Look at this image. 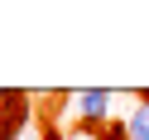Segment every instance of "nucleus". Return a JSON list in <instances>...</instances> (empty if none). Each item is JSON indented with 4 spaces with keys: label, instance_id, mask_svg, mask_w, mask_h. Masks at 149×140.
<instances>
[{
    "label": "nucleus",
    "instance_id": "obj_3",
    "mask_svg": "<svg viewBox=\"0 0 149 140\" xmlns=\"http://www.w3.org/2000/svg\"><path fill=\"white\" fill-rule=\"evenodd\" d=\"M101 140H130V126L116 121V126H101Z\"/></svg>",
    "mask_w": 149,
    "mask_h": 140
},
{
    "label": "nucleus",
    "instance_id": "obj_4",
    "mask_svg": "<svg viewBox=\"0 0 149 140\" xmlns=\"http://www.w3.org/2000/svg\"><path fill=\"white\" fill-rule=\"evenodd\" d=\"M135 116H139V121H144V126H149V106H144V111H135Z\"/></svg>",
    "mask_w": 149,
    "mask_h": 140
},
{
    "label": "nucleus",
    "instance_id": "obj_5",
    "mask_svg": "<svg viewBox=\"0 0 149 140\" xmlns=\"http://www.w3.org/2000/svg\"><path fill=\"white\" fill-rule=\"evenodd\" d=\"M24 140H34V135H24Z\"/></svg>",
    "mask_w": 149,
    "mask_h": 140
},
{
    "label": "nucleus",
    "instance_id": "obj_2",
    "mask_svg": "<svg viewBox=\"0 0 149 140\" xmlns=\"http://www.w3.org/2000/svg\"><path fill=\"white\" fill-rule=\"evenodd\" d=\"M106 106H111V92H77V116L87 126H101L106 121Z\"/></svg>",
    "mask_w": 149,
    "mask_h": 140
},
{
    "label": "nucleus",
    "instance_id": "obj_1",
    "mask_svg": "<svg viewBox=\"0 0 149 140\" xmlns=\"http://www.w3.org/2000/svg\"><path fill=\"white\" fill-rule=\"evenodd\" d=\"M24 126H29V97L5 92V101H0V140H15Z\"/></svg>",
    "mask_w": 149,
    "mask_h": 140
}]
</instances>
